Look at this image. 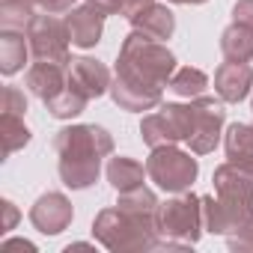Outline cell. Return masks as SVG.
<instances>
[{"label": "cell", "mask_w": 253, "mask_h": 253, "mask_svg": "<svg viewBox=\"0 0 253 253\" xmlns=\"http://www.w3.org/2000/svg\"><path fill=\"white\" fill-rule=\"evenodd\" d=\"M113 75L143 84V86L164 89V86H170V78L176 75V54L164 42H158L140 30H131L122 39Z\"/></svg>", "instance_id": "obj_1"}, {"label": "cell", "mask_w": 253, "mask_h": 253, "mask_svg": "<svg viewBox=\"0 0 253 253\" xmlns=\"http://www.w3.org/2000/svg\"><path fill=\"white\" fill-rule=\"evenodd\" d=\"M161 110L173 119L179 137L191 146L194 155H209L220 143L223 122H226L223 101L209 98V95H197V98H188V104L167 101Z\"/></svg>", "instance_id": "obj_2"}, {"label": "cell", "mask_w": 253, "mask_h": 253, "mask_svg": "<svg viewBox=\"0 0 253 253\" xmlns=\"http://www.w3.org/2000/svg\"><path fill=\"white\" fill-rule=\"evenodd\" d=\"M92 235L110 253H146V250H155L161 241L158 217H140L131 211H122L119 206L101 209L95 214Z\"/></svg>", "instance_id": "obj_3"}, {"label": "cell", "mask_w": 253, "mask_h": 253, "mask_svg": "<svg viewBox=\"0 0 253 253\" xmlns=\"http://www.w3.org/2000/svg\"><path fill=\"white\" fill-rule=\"evenodd\" d=\"M206 223H203V197L194 194H176L167 203L158 206V232L161 238L179 241L185 247L197 244L203 235Z\"/></svg>", "instance_id": "obj_4"}, {"label": "cell", "mask_w": 253, "mask_h": 253, "mask_svg": "<svg viewBox=\"0 0 253 253\" xmlns=\"http://www.w3.org/2000/svg\"><path fill=\"white\" fill-rule=\"evenodd\" d=\"M146 173H149V179L161 191H167V194H185L197 182L200 164H197V158H191V152H182V149H176L170 143V146L152 149V155L146 158Z\"/></svg>", "instance_id": "obj_5"}, {"label": "cell", "mask_w": 253, "mask_h": 253, "mask_svg": "<svg viewBox=\"0 0 253 253\" xmlns=\"http://www.w3.org/2000/svg\"><path fill=\"white\" fill-rule=\"evenodd\" d=\"M60 161H101L113 152V137L101 125H66L54 137Z\"/></svg>", "instance_id": "obj_6"}, {"label": "cell", "mask_w": 253, "mask_h": 253, "mask_svg": "<svg viewBox=\"0 0 253 253\" xmlns=\"http://www.w3.org/2000/svg\"><path fill=\"white\" fill-rule=\"evenodd\" d=\"M27 42H30V54L42 63H57V66H69L72 54H69V27L66 21L54 18L51 12L36 15L33 24L27 27Z\"/></svg>", "instance_id": "obj_7"}, {"label": "cell", "mask_w": 253, "mask_h": 253, "mask_svg": "<svg viewBox=\"0 0 253 253\" xmlns=\"http://www.w3.org/2000/svg\"><path fill=\"white\" fill-rule=\"evenodd\" d=\"M250 217H253V206L250 203L226 200V197H217V194L203 197V223L214 235H232Z\"/></svg>", "instance_id": "obj_8"}, {"label": "cell", "mask_w": 253, "mask_h": 253, "mask_svg": "<svg viewBox=\"0 0 253 253\" xmlns=\"http://www.w3.org/2000/svg\"><path fill=\"white\" fill-rule=\"evenodd\" d=\"M66 75H69V86L84 98H101L104 92H110V84H113L107 66L92 57H72V63L66 66Z\"/></svg>", "instance_id": "obj_9"}, {"label": "cell", "mask_w": 253, "mask_h": 253, "mask_svg": "<svg viewBox=\"0 0 253 253\" xmlns=\"http://www.w3.org/2000/svg\"><path fill=\"white\" fill-rule=\"evenodd\" d=\"M72 217H75L72 203H69L63 194H57V191L42 194V197L33 203V209H30V223H33L42 235H60L63 229H69Z\"/></svg>", "instance_id": "obj_10"}, {"label": "cell", "mask_w": 253, "mask_h": 253, "mask_svg": "<svg viewBox=\"0 0 253 253\" xmlns=\"http://www.w3.org/2000/svg\"><path fill=\"white\" fill-rule=\"evenodd\" d=\"M250 89H253V69L247 63L226 60V63L217 66V72H214V92H217L220 101L238 104V101H244L250 95Z\"/></svg>", "instance_id": "obj_11"}, {"label": "cell", "mask_w": 253, "mask_h": 253, "mask_svg": "<svg viewBox=\"0 0 253 253\" xmlns=\"http://www.w3.org/2000/svg\"><path fill=\"white\" fill-rule=\"evenodd\" d=\"M66 27H69V36H72V45L78 48H95L101 42V33H104V12L95 9V6H75L69 9L66 15Z\"/></svg>", "instance_id": "obj_12"}, {"label": "cell", "mask_w": 253, "mask_h": 253, "mask_svg": "<svg viewBox=\"0 0 253 253\" xmlns=\"http://www.w3.org/2000/svg\"><path fill=\"white\" fill-rule=\"evenodd\" d=\"M161 95H164V89H158V86H143V84L125 81V78H116V75H113V84H110V98L122 110H131V113H143V110L158 107Z\"/></svg>", "instance_id": "obj_13"}, {"label": "cell", "mask_w": 253, "mask_h": 253, "mask_svg": "<svg viewBox=\"0 0 253 253\" xmlns=\"http://www.w3.org/2000/svg\"><path fill=\"white\" fill-rule=\"evenodd\" d=\"M66 86H69L66 66L36 60V63L27 69V89H30L36 98H42V101H51V98H54V95H60Z\"/></svg>", "instance_id": "obj_14"}, {"label": "cell", "mask_w": 253, "mask_h": 253, "mask_svg": "<svg viewBox=\"0 0 253 253\" xmlns=\"http://www.w3.org/2000/svg\"><path fill=\"white\" fill-rule=\"evenodd\" d=\"M214 194L226 197V200H238V203H250L253 206V176H247L238 164L226 161L214 170Z\"/></svg>", "instance_id": "obj_15"}, {"label": "cell", "mask_w": 253, "mask_h": 253, "mask_svg": "<svg viewBox=\"0 0 253 253\" xmlns=\"http://www.w3.org/2000/svg\"><path fill=\"white\" fill-rule=\"evenodd\" d=\"M134 30L158 39V42H167L173 33H176V15L170 12L167 3H149L146 9H140L134 18H128Z\"/></svg>", "instance_id": "obj_16"}, {"label": "cell", "mask_w": 253, "mask_h": 253, "mask_svg": "<svg viewBox=\"0 0 253 253\" xmlns=\"http://www.w3.org/2000/svg\"><path fill=\"white\" fill-rule=\"evenodd\" d=\"M220 54L232 63H250L253 60V27L232 21L220 33Z\"/></svg>", "instance_id": "obj_17"}, {"label": "cell", "mask_w": 253, "mask_h": 253, "mask_svg": "<svg viewBox=\"0 0 253 253\" xmlns=\"http://www.w3.org/2000/svg\"><path fill=\"white\" fill-rule=\"evenodd\" d=\"M27 54H30V42H24L21 33H15V30L0 33V72L6 78H12L15 72L24 69Z\"/></svg>", "instance_id": "obj_18"}, {"label": "cell", "mask_w": 253, "mask_h": 253, "mask_svg": "<svg viewBox=\"0 0 253 253\" xmlns=\"http://www.w3.org/2000/svg\"><path fill=\"white\" fill-rule=\"evenodd\" d=\"M140 137H143V143L152 146V149L170 146V143H179V140H182L179 131H176V125H173V119H170L164 110L143 116V122H140Z\"/></svg>", "instance_id": "obj_19"}, {"label": "cell", "mask_w": 253, "mask_h": 253, "mask_svg": "<svg viewBox=\"0 0 253 253\" xmlns=\"http://www.w3.org/2000/svg\"><path fill=\"white\" fill-rule=\"evenodd\" d=\"M143 176H149V173L134 158H122L119 155V158H110V164H107V182L116 188V194L140 188L143 185Z\"/></svg>", "instance_id": "obj_20"}, {"label": "cell", "mask_w": 253, "mask_h": 253, "mask_svg": "<svg viewBox=\"0 0 253 253\" xmlns=\"http://www.w3.org/2000/svg\"><path fill=\"white\" fill-rule=\"evenodd\" d=\"M60 179L72 191H86L98 182L101 161H60Z\"/></svg>", "instance_id": "obj_21"}, {"label": "cell", "mask_w": 253, "mask_h": 253, "mask_svg": "<svg viewBox=\"0 0 253 253\" xmlns=\"http://www.w3.org/2000/svg\"><path fill=\"white\" fill-rule=\"evenodd\" d=\"M30 128L24 125V116L15 113H3L0 116V140H3V158H9L12 152L24 149L30 143Z\"/></svg>", "instance_id": "obj_22"}, {"label": "cell", "mask_w": 253, "mask_h": 253, "mask_svg": "<svg viewBox=\"0 0 253 253\" xmlns=\"http://www.w3.org/2000/svg\"><path fill=\"white\" fill-rule=\"evenodd\" d=\"M36 12L30 0H0V30L24 33L33 24Z\"/></svg>", "instance_id": "obj_23"}, {"label": "cell", "mask_w": 253, "mask_h": 253, "mask_svg": "<svg viewBox=\"0 0 253 253\" xmlns=\"http://www.w3.org/2000/svg\"><path fill=\"white\" fill-rule=\"evenodd\" d=\"M116 206L122 211H131V214H140V217H158V206L161 203H158L155 191H149L146 185H140L134 191H122L119 200H116Z\"/></svg>", "instance_id": "obj_24"}, {"label": "cell", "mask_w": 253, "mask_h": 253, "mask_svg": "<svg viewBox=\"0 0 253 253\" xmlns=\"http://www.w3.org/2000/svg\"><path fill=\"white\" fill-rule=\"evenodd\" d=\"M223 149L229 161H241V158H253V125L235 122L223 134Z\"/></svg>", "instance_id": "obj_25"}, {"label": "cell", "mask_w": 253, "mask_h": 253, "mask_svg": "<svg viewBox=\"0 0 253 253\" xmlns=\"http://www.w3.org/2000/svg\"><path fill=\"white\" fill-rule=\"evenodd\" d=\"M206 86H209V78L206 72L200 69H176V75L170 78V89L179 95V98H197V95H206Z\"/></svg>", "instance_id": "obj_26"}, {"label": "cell", "mask_w": 253, "mask_h": 253, "mask_svg": "<svg viewBox=\"0 0 253 253\" xmlns=\"http://www.w3.org/2000/svg\"><path fill=\"white\" fill-rule=\"evenodd\" d=\"M86 101H89V98H84L81 92H75L72 86H66L60 95H54L51 101H45V107H48L51 116H57V119H75V116L84 113Z\"/></svg>", "instance_id": "obj_27"}, {"label": "cell", "mask_w": 253, "mask_h": 253, "mask_svg": "<svg viewBox=\"0 0 253 253\" xmlns=\"http://www.w3.org/2000/svg\"><path fill=\"white\" fill-rule=\"evenodd\" d=\"M0 110L3 113H15V116H24L27 113V98L18 86H3V98H0Z\"/></svg>", "instance_id": "obj_28"}, {"label": "cell", "mask_w": 253, "mask_h": 253, "mask_svg": "<svg viewBox=\"0 0 253 253\" xmlns=\"http://www.w3.org/2000/svg\"><path fill=\"white\" fill-rule=\"evenodd\" d=\"M229 250H235V253H247V250H253V217H250L238 232L229 235Z\"/></svg>", "instance_id": "obj_29"}, {"label": "cell", "mask_w": 253, "mask_h": 253, "mask_svg": "<svg viewBox=\"0 0 253 253\" xmlns=\"http://www.w3.org/2000/svg\"><path fill=\"white\" fill-rule=\"evenodd\" d=\"M0 209H3V223H0V232H12L15 229V223H18V209H15V203L12 200H0Z\"/></svg>", "instance_id": "obj_30"}, {"label": "cell", "mask_w": 253, "mask_h": 253, "mask_svg": "<svg viewBox=\"0 0 253 253\" xmlns=\"http://www.w3.org/2000/svg\"><path fill=\"white\" fill-rule=\"evenodd\" d=\"M232 21L253 27V0H238V3L232 6Z\"/></svg>", "instance_id": "obj_31"}, {"label": "cell", "mask_w": 253, "mask_h": 253, "mask_svg": "<svg viewBox=\"0 0 253 253\" xmlns=\"http://www.w3.org/2000/svg\"><path fill=\"white\" fill-rule=\"evenodd\" d=\"M149 3H155V0H119V15L125 18H134L140 9H146Z\"/></svg>", "instance_id": "obj_32"}, {"label": "cell", "mask_w": 253, "mask_h": 253, "mask_svg": "<svg viewBox=\"0 0 253 253\" xmlns=\"http://www.w3.org/2000/svg\"><path fill=\"white\" fill-rule=\"evenodd\" d=\"M15 250H21V253H36V244H33V241H24V238H9V241L0 244V253H15Z\"/></svg>", "instance_id": "obj_33"}, {"label": "cell", "mask_w": 253, "mask_h": 253, "mask_svg": "<svg viewBox=\"0 0 253 253\" xmlns=\"http://www.w3.org/2000/svg\"><path fill=\"white\" fill-rule=\"evenodd\" d=\"M36 6H42V9H45V12H51V15H60V12L75 9V0H39Z\"/></svg>", "instance_id": "obj_34"}, {"label": "cell", "mask_w": 253, "mask_h": 253, "mask_svg": "<svg viewBox=\"0 0 253 253\" xmlns=\"http://www.w3.org/2000/svg\"><path fill=\"white\" fill-rule=\"evenodd\" d=\"M89 6H95V9H101L104 15H113V12H119V0H86Z\"/></svg>", "instance_id": "obj_35"}, {"label": "cell", "mask_w": 253, "mask_h": 253, "mask_svg": "<svg viewBox=\"0 0 253 253\" xmlns=\"http://www.w3.org/2000/svg\"><path fill=\"white\" fill-rule=\"evenodd\" d=\"M63 250H66V253H72V250H92V244H86V241H75V244H66Z\"/></svg>", "instance_id": "obj_36"}, {"label": "cell", "mask_w": 253, "mask_h": 253, "mask_svg": "<svg viewBox=\"0 0 253 253\" xmlns=\"http://www.w3.org/2000/svg\"><path fill=\"white\" fill-rule=\"evenodd\" d=\"M167 3H179V6H200L206 0H167Z\"/></svg>", "instance_id": "obj_37"}, {"label": "cell", "mask_w": 253, "mask_h": 253, "mask_svg": "<svg viewBox=\"0 0 253 253\" xmlns=\"http://www.w3.org/2000/svg\"><path fill=\"white\" fill-rule=\"evenodd\" d=\"M30 3H39V0H30Z\"/></svg>", "instance_id": "obj_38"}, {"label": "cell", "mask_w": 253, "mask_h": 253, "mask_svg": "<svg viewBox=\"0 0 253 253\" xmlns=\"http://www.w3.org/2000/svg\"><path fill=\"white\" fill-rule=\"evenodd\" d=\"M250 107H253V101H250Z\"/></svg>", "instance_id": "obj_39"}]
</instances>
